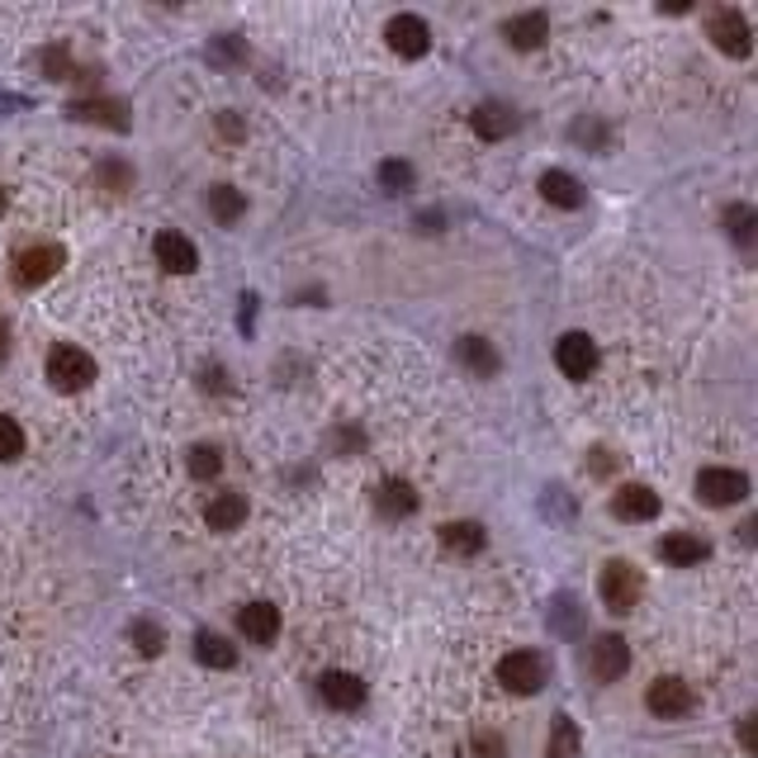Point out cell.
I'll return each mask as SVG.
<instances>
[{"mask_svg": "<svg viewBox=\"0 0 758 758\" xmlns=\"http://www.w3.org/2000/svg\"><path fill=\"white\" fill-rule=\"evenodd\" d=\"M469 124H475V133L479 138H508L512 133V128H517V114H512L508 105H498V100H483V105L475 109V114H469Z\"/></svg>", "mask_w": 758, "mask_h": 758, "instance_id": "cell-18", "label": "cell"}, {"mask_svg": "<svg viewBox=\"0 0 758 758\" xmlns=\"http://www.w3.org/2000/svg\"><path fill=\"white\" fill-rule=\"evenodd\" d=\"M5 355H10V327L0 318V365H5Z\"/></svg>", "mask_w": 758, "mask_h": 758, "instance_id": "cell-39", "label": "cell"}, {"mask_svg": "<svg viewBox=\"0 0 758 758\" xmlns=\"http://www.w3.org/2000/svg\"><path fill=\"white\" fill-rule=\"evenodd\" d=\"M43 67L53 71V81H67V77H71V62H67L62 48H48V53H43Z\"/></svg>", "mask_w": 758, "mask_h": 758, "instance_id": "cell-33", "label": "cell"}, {"mask_svg": "<svg viewBox=\"0 0 758 758\" xmlns=\"http://www.w3.org/2000/svg\"><path fill=\"white\" fill-rule=\"evenodd\" d=\"M498 683H503L508 692H517V697L540 692L546 688V660L532 654V650H512V654L498 660Z\"/></svg>", "mask_w": 758, "mask_h": 758, "instance_id": "cell-4", "label": "cell"}, {"mask_svg": "<svg viewBox=\"0 0 758 758\" xmlns=\"http://www.w3.org/2000/svg\"><path fill=\"white\" fill-rule=\"evenodd\" d=\"M318 692H323V702L337 707V711H361L365 707V683L355 674H347V668H327V674L318 678Z\"/></svg>", "mask_w": 758, "mask_h": 758, "instance_id": "cell-10", "label": "cell"}, {"mask_svg": "<svg viewBox=\"0 0 758 758\" xmlns=\"http://www.w3.org/2000/svg\"><path fill=\"white\" fill-rule=\"evenodd\" d=\"M754 536H758V522H745V526H739V540H745V546H754Z\"/></svg>", "mask_w": 758, "mask_h": 758, "instance_id": "cell-40", "label": "cell"}, {"mask_svg": "<svg viewBox=\"0 0 758 758\" xmlns=\"http://www.w3.org/2000/svg\"><path fill=\"white\" fill-rule=\"evenodd\" d=\"M219 133H228V138H242V124L233 119V114H219Z\"/></svg>", "mask_w": 758, "mask_h": 758, "instance_id": "cell-37", "label": "cell"}, {"mask_svg": "<svg viewBox=\"0 0 758 758\" xmlns=\"http://www.w3.org/2000/svg\"><path fill=\"white\" fill-rule=\"evenodd\" d=\"M375 508H380V517L404 522V517L418 512V489H412L408 479H384L380 489H375Z\"/></svg>", "mask_w": 758, "mask_h": 758, "instance_id": "cell-14", "label": "cell"}, {"mask_svg": "<svg viewBox=\"0 0 758 758\" xmlns=\"http://www.w3.org/2000/svg\"><path fill=\"white\" fill-rule=\"evenodd\" d=\"M574 749H579V731L560 716V721H555V739H550V754L546 758H574Z\"/></svg>", "mask_w": 758, "mask_h": 758, "instance_id": "cell-31", "label": "cell"}, {"mask_svg": "<svg viewBox=\"0 0 758 758\" xmlns=\"http://www.w3.org/2000/svg\"><path fill=\"white\" fill-rule=\"evenodd\" d=\"M697 493H702L707 508H731L739 498H749V479L739 469H725V465H711L697 475Z\"/></svg>", "mask_w": 758, "mask_h": 758, "instance_id": "cell-6", "label": "cell"}, {"mask_svg": "<svg viewBox=\"0 0 758 758\" xmlns=\"http://www.w3.org/2000/svg\"><path fill=\"white\" fill-rule=\"evenodd\" d=\"M384 38H389V48L398 57H422L432 48V28H427V20H418V14H394V20L384 24Z\"/></svg>", "mask_w": 758, "mask_h": 758, "instance_id": "cell-9", "label": "cell"}, {"mask_svg": "<svg viewBox=\"0 0 758 758\" xmlns=\"http://www.w3.org/2000/svg\"><path fill=\"white\" fill-rule=\"evenodd\" d=\"M540 195H546L555 209H579L583 205V185L569 176V171H546V176H540Z\"/></svg>", "mask_w": 758, "mask_h": 758, "instance_id": "cell-21", "label": "cell"}, {"mask_svg": "<svg viewBox=\"0 0 758 758\" xmlns=\"http://www.w3.org/2000/svg\"><path fill=\"white\" fill-rule=\"evenodd\" d=\"M0 213H5V190H0Z\"/></svg>", "mask_w": 758, "mask_h": 758, "instance_id": "cell-41", "label": "cell"}, {"mask_svg": "<svg viewBox=\"0 0 758 758\" xmlns=\"http://www.w3.org/2000/svg\"><path fill=\"white\" fill-rule=\"evenodd\" d=\"M546 34H550V20H546V14H540V10L512 14V20L503 24V38L512 43V48H522V53L540 48V43H546Z\"/></svg>", "mask_w": 758, "mask_h": 758, "instance_id": "cell-16", "label": "cell"}, {"mask_svg": "<svg viewBox=\"0 0 758 758\" xmlns=\"http://www.w3.org/2000/svg\"><path fill=\"white\" fill-rule=\"evenodd\" d=\"M237 631L252 640V645H270L280 635V607L270 603H247L237 611Z\"/></svg>", "mask_w": 758, "mask_h": 758, "instance_id": "cell-13", "label": "cell"}, {"mask_svg": "<svg viewBox=\"0 0 758 758\" xmlns=\"http://www.w3.org/2000/svg\"><path fill=\"white\" fill-rule=\"evenodd\" d=\"M205 389H209V394H223V389H228V384H223V370H209V375H205Z\"/></svg>", "mask_w": 758, "mask_h": 758, "instance_id": "cell-38", "label": "cell"}, {"mask_svg": "<svg viewBox=\"0 0 758 758\" xmlns=\"http://www.w3.org/2000/svg\"><path fill=\"white\" fill-rule=\"evenodd\" d=\"M483 526L479 522H446L441 526V546L455 550V555H479L483 550Z\"/></svg>", "mask_w": 758, "mask_h": 758, "instance_id": "cell-23", "label": "cell"}, {"mask_svg": "<svg viewBox=\"0 0 758 758\" xmlns=\"http://www.w3.org/2000/svg\"><path fill=\"white\" fill-rule=\"evenodd\" d=\"M156 261H162L171 276H190L199 266V252L185 233H156Z\"/></svg>", "mask_w": 758, "mask_h": 758, "instance_id": "cell-15", "label": "cell"}, {"mask_svg": "<svg viewBox=\"0 0 758 758\" xmlns=\"http://www.w3.org/2000/svg\"><path fill=\"white\" fill-rule=\"evenodd\" d=\"M205 522H209V532H237V526L247 522V498H242V493H219L205 508Z\"/></svg>", "mask_w": 758, "mask_h": 758, "instance_id": "cell-19", "label": "cell"}, {"mask_svg": "<svg viewBox=\"0 0 758 758\" xmlns=\"http://www.w3.org/2000/svg\"><path fill=\"white\" fill-rule=\"evenodd\" d=\"M455 355H460V365L469 375H493L498 370V351H493V341H483V337H460Z\"/></svg>", "mask_w": 758, "mask_h": 758, "instance_id": "cell-22", "label": "cell"}, {"mask_svg": "<svg viewBox=\"0 0 758 758\" xmlns=\"http://www.w3.org/2000/svg\"><path fill=\"white\" fill-rule=\"evenodd\" d=\"M707 34L725 57H749L754 53V34H749V24H745V14L739 10H716L711 14V24H707Z\"/></svg>", "mask_w": 758, "mask_h": 758, "instance_id": "cell-8", "label": "cell"}, {"mask_svg": "<svg viewBox=\"0 0 758 758\" xmlns=\"http://www.w3.org/2000/svg\"><path fill=\"white\" fill-rule=\"evenodd\" d=\"M67 252L57 247V242H38V247H24L14 256V284L20 290H38V284H48L57 270H62Z\"/></svg>", "mask_w": 758, "mask_h": 758, "instance_id": "cell-2", "label": "cell"}, {"mask_svg": "<svg viewBox=\"0 0 758 758\" xmlns=\"http://www.w3.org/2000/svg\"><path fill=\"white\" fill-rule=\"evenodd\" d=\"M71 119H85V124H100V128H128V105L124 100H77L71 105Z\"/></svg>", "mask_w": 758, "mask_h": 758, "instance_id": "cell-17", "label": "cell"}, {"mask_svg": "<svg viewBox=\"0 0 758 758\" xmlns=\"http://www.w3.org/2000/svg\"><path fill=\"white\" fill-rule=\"evenodd\" d=\"M588 469H593L597 479H603V475H611V469H617V460H611V451L597 446V451H593V460H588Z\"/></svg>", "mask_w": 758, "mask_h": 758, "instance_id": "cell-35", "label": "cell"}, {"mask_svg": "<svg viewBox=\"0 0 758 758\" xmlns=\"http://www.w3.org/2000/svg\"><path fill=\"white\" fill-rule=\"evenodd\" d=\"M739 745H745V754H754V716L739 721Z\"/></svg>", "mask_w": 758, "mask_h": 758, "instance_id": "cell-36", "label": "cell"}, {"mask_svg": "<svg viewBox=\"0 0 758 758\" xmlns=\"http://www.w3.org/2000/svg\"><path fill=\"white\" fill-rule=\"evenodd\" d=\"M597 593H603V603H607L611 611H635L640 593H645V579H640L635 564L607 560V564H603V579H597Z\"/></svg>", "mask_w": 758, "mask_h": 758, "instance_id": "cell-1", "label": "cell"}, {"mask_svg": "<svg viewBox=\"0 0 758 758\" xmlns=\"http://www.w3.org/2000/svg\"><path fill=\"white\" fill-rule=\"evenodd\" d=\"M133 640H138L142 654H162L166 631H162V626H152V621H138V626H133Z\"/></svg>", "mask_w": 758, "mask_h": 758, "instance_id": "cell-32", "label": "cell"}, {"mask_svg": "<svg viewBox=\"0 0 758 758\" xmlns=\"http://www.w3.org/2000/svg\"><path fill=\"white\" fill-rule=\"evenodd\" d=\"M475 749H479V758H503V739H498V735H475Z\"/></svg>", "mask_w": 758, "mask_h": 758, "instance_id": "cell-34", "label": "cell"}, {"mask_svg": "<svg viewBox=\"0 0 758 758\" xmlns=\"http://www.w3.org/2000/svg\"><path fill=\"white\" fill-rule=\"evenodd\" d=\"M48 380H53V389L77 394V389H85V384L95 380V361L81 347H67V341H62V347L48 351Z\"/></svg>", "mask_w": 758, "mask_h": 758, "instance_id": "cell-3", "label": "cell"}, {"mask_svg": "<svg viewBox=\"0 0 758 758\" xmlns=\"http://www.w3.org/2000/svg\"><path fill=\"white\" fill-rule=\"evenodd\" d=\"M660 555L668 564H678V569H688V564H702L707 555H711V546L702 536H688V532H678V536H664L660 540Z\"/></svg>", "mask_w": 758, "mask_h": 758, "instance_id": "cell-20", "label": "cell"}, {"mask_svg": "<svg viewBox=\"0 0 758 758\" xmlns=\"http://www.w3.org/2000/svg\"><path fill=\"white\" fill-rule=\"evenodd\" d=\"M95 176H100V185H105L109 195H124L128 185H133V171H128V162H105Z\"/></svg>", "mask_w": 758, "mask_h": 758, "instance_id": "cell-30", "label": "cell"}, {"mask_svg": "<svg viewBox=\"0 0 758 758\" xmlns=\"http://www.w3.org/2000/svg\"><path fill=\"white\" fill-rule=\"evenodd\" d=\"M692 702H697V697H692V688L683 678H654L650 692H645V707L660 721H683L692 711Z\"/></svg>", "mask_w": 758, "mask_h": 758, "instance_id": "cell-7", "label": "cell"}, {"mask_svg": "<svg viewBox=\"0 0 758 758\" xmlns=\"http://www.w3.org/2000/svg\"><path fill=\"white\" fill-rule=\"evenodd\" d=\"M195 654H199V664H209V668H233L237 664V650L228 645L223 635H213V631L195 635Z\"/></svg>", "mask_w": 758, "mask_h": 758, "instance_id": "cell-24", "label": "cell"}, {"mask_svg": "<svg viewBox=\"0 0 758 758\" xmlns=\"http://www.w3.org/2000/svg\"><path fill=\"white\" fill-rule=\"evenodd\" d=\"M209 213L219 223H237L242 213H247V199H242L233 185H213V190H209Z\"/></svg>", "mask_w": 758, "mask_h": 758, "instance_id": "cell-25", "label": "cell"}, {"mask_svg": "<svg viewBox=\"0 0 758 758\" xmlns=\"http://www.w3.org/2000/svg\"><path fill=\"white\" fill-rule=\"evenodd\" d=\"M611 512L621 522H650V517H660V493L645 489V483H626V489L611 493Z\"/></svg>", "mask_w": 758, "mask_h": 758, "instance_id": "cell-12", "label": "cell"}, {"mask_svg": "<svg viewBox=\"0 0 758 758\" xmlns=\"http://www.w3.org/2000/svg\"><path fill=\"white\" fill-rule=\"evenodd\" d=\"M185 465H190V475H195V479H219L223 455H219V446H190V455H185Z\"/></svg>", "mask_w": 758, "mask_h": 758, "instance_id": "cell-28", "label": "cell"}, {"mask_svg": "<svg viewBox=\"0 0 758 758\" xmlns=\"http://www.w3.org/2000/svg\"><path fill=\"white\" fill-rule=\"evenodd\" d=\"M721 223H725V233H731L739 247H749V242H754V228H758V213H754L749 205H731Z\"/></svg>", "mask_w": 758, "mask_h": 758, "instance_id": "cell-26", "label": "cell"}, {"mask_svg": "<svg viewBox=\"0 0 758 758\" xmlns=\"http://www.w3.org/2000/svg\"><path fill=\"white\" fill-rule=\"evenodd\" d=\"M380 185L389 195H404V190H412L418 185V171H412L408 162H380Z\"/></svg>", "mask_w": 758, "mask_h": 758, "instance_id": "cell-27", "label": "cell"}, {"mask_svg": "<svg viewBox=\"0 0 758 758\" xmlns=\"http://www.w3.org/2000/svg\"><path fill=\"white\" fill-rule=\"evenodd\" d=\"M597 361H603V351H597V341L588 333H564L555 341V365H560L569 380H593Z\"/></svg>", "mask_w": 758, "mask_h": 758, "instance_id": "cell-5", "label": "cell"}, {"mask_svg": "<svg viewBox=\"0 0 758 758\" xmlns=\"http://www.w3.org/2000/svg\"><path fill=\"white\" fill-rule=\"evenodd\" d=\"M24 455V427L14 422V418H0V460H20Z\"/></svg>", "mask_w": 758, "mask_h": 758, "instance_id": "cell-29", "label": "cell"}, {"mask_svg": "<svg viewBox=\"0 0 758 758\" xmlns=\"http://www.w3.org/2000/svg\"><path fill=\"white\" fill-rule=\"evenodd\" d=\"M588 664H593L597 683H617V678H626V668H631V645H626L621 635H603V640H593Z\"/></svg>", "mask_w": 758, "mask_h": 758, "instance_id": "cell-11", "label": "cell"}]
</instances>
